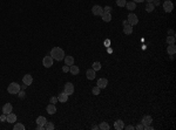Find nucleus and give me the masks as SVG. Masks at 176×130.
Listing matches in <instances>:
<instances>
[{
  "instance_id": "nucleus-1",
  "label": "nucleus",
  "mask_w": 176,
  "mask_h": 130,
  "mask_svg": "<svg viewBox=\"0 0 176 130\" xmlns=\"http://www.w3.org/2000/svg\"><path fill=\"white\" fill-rule=\"evenodd\" d=\"M51 56L53 57L54 60H56V61H61V60L65 59V52L62 48H60V47H54V48H52L51 50Z\"/></svg>"
},
{
  "instance_id": "nucleus-2",
  "label": "nucleus",
  "mask_w": 176,
  "mask_h": 130,
  "mask_svg": "<svg viewBox=\"0 0 176 130\" xmlns=\"http://www.w3.org/2000/svg\"><path fill=\"white\" fill-rule=\"evenodd\" d=\"M20 89H21V87H20V84L17 83V82H12V83H10V86L7 87V91L10 94H12V95L18 94L20 91Z\"/></svg>"
},
{
  "instance_id": "nucleus-3",
  "label": "nucleus",
  "mask_w": 176,
  "mask_h": 130,
  "mask_svg": "<svg viewBox=\"0 0 176 130\" xmlns=\"http://www.w3.org/2000/svg\"><path fill=\"white\" fill-rule=\"evenodd\" d=\"M53 61L54 59L51 56V55H47V56L44 57V60H42V64H44V67H46V68H49V67L53 66Z\"/></svg>"
},
{
  "instance_id": "nucleus-4",
  "label": "nucleus",
  "mask_w": 176,
  "mask_h": 130,
  "mask_svg": "<svg viewBox=\"0 0 176 130\" xmlns=\"http://www.w3.org/2000/svg\"><path fill=\"white\" fill-rule=\"evenodd\" d=\"M128 22H129L130 26H135V25H137L139 19H137L136 14H134V13H129V14H128Z\"/></svg>"
},
{
  "instance_id": "nucleus-5",
  "label": "nucleus",
  "mask_w": 176,
  "mask_h": 130,
  "mask_svg": "<svg viewBox=\"0 0 176 130\" xmlns=\"http://www.w3.org/2000/svg\"><path fill=\"white\" fill-rule=\"evenodd\" d=\"M163 10L166 11L167 13L171 12V11L174 10V4L171 3L170 0H166V1L163 3Z\"/></svg>"
},
{
  "instance_id": "nucleus-6",
  "label": "nucleus",
  "mask_w": 176,
  "mask_h": 130,
  "mask_svg": "<svg viewBox=\"0 0 176 130\" xmlns=\"http://www.w3.org/2000/svg\"><path fill=\"white\" fill-rule=\"evenodd\" d=\"M22 82H24V84H26L27 87L31 86V84L33 83V77L31 74H26V75H24V77H22Z\"/></svg>"
},
{
  "instance_id": "nucleus-7",
  "label": "nucleus",
  "mask_w": 176,
  "mask_h": 130,
  "mask_svg": "<svg viewBox=\"0 0 176 130\" xmlns=\"http://www.w3.org/2000/svg\"><path fill=\"white\" fill-rule=\"evenodd\" d=\"M65 93L67 94V95H72V94L74 93V86L73 83H71V82H67L66 84H65Z\"/></svg>"
},
{
  "instance_id": "nucleus-8",
  "label": "nucleus",
  "mask_w": 176,
  "mask_h": 130,
  "mask_svg": "<svg viewBox=\"0 0 176 130\" xmlns=\"http://www.w3.org/2000/svg\"><path fill=\"white\" fill-rule=\"evenodd\" d=\"M92 13L94 15H102L103 14V8L99 5H94L93 8H92Z\"/></svg>"
},
{
  "instance_id": "nucleus-9",
  "label": "nucleus",
  "mask_w": 176,
  "mask_h": 130,
  "mask_svg": "<svg viewBox=\"0 0 176 130\" xmlns=\"http://www.w3.org/2000/svg\"><path fill=\"white\" fill-rule=\"evenodd\" d=\"M153 122V117L150 115H146L143 116V118H142V124H143V127H147V125H150Z\"/></svg>"
},
{
  "instance_id": "nucleus-10",
  "label": "nucleus",
  "mask_w": 176,
  "mask_h": 130,
  "mask_svg": "<svg viewBox=\"0 0 176 130\" xmlns=\"http://www.w3.org/2000/svg\"><path fill=\"white\" fill-rule=\"evenodd\" d=\"M96 84H98V87L100 89H105L106 87L108 86V80L107 79H103V77H102V79H99L98 82H96Z\"/></svg>"
},
{
  "instance_id": "nucleus-11",
  "label": "nucleus",
  "mask_w": 176,
  "mask_h": 130,
  "mask_svg": "<svg viewBox=\"0 0 176 130\" xmlns=\"http://www.w3.org/2000/svg\"><path fill=\"white\" fill-rule=\"evenodd\" d=\"M58 101L59 102H62V103L67 102V101H68V95H67L65 91H62V93H60L58 95Z\"/></svg>"
},
{
  "instance_id": "nucleus-12",
  "label": "nucleus",
  "mask_w": 176,
  "mask_h": 130,
  "mask_svg": "<svg viewBox=\"0 0 176 130\" xmlns=\"http://www.w3.org/2000/svg\"><path fill=\"white\" fill-rule=\"evenodd\" d=\"M46 110H47V113H48L49 115H54V114L56 113V107H55V104H53V103L48 104V106L46 107Z\"/></svg>"
},
{
  "instance_id": "nucleus-13",
  "label": "nucleus",
  "mask_w": 176,
  "mask_h": 130,
  "mask_svg": "<svg viewBox=\"0 0 176 130\" xmlns=\"http://www.w3.org/2000/svg\"><path fill=\"white\" fill-rule=\"evenodd\" d=\"M6 122H8V123L17 122V115H15V114H13V113L7 114V116H6Z\"/></svg>"
},
{
  "instance_id": "nucleus-14",
  "label": "nucleus",
  "mask_w": 176,
  "mask_h": 130,
  "mask_svg": "<svg viewBox=\"0 0 176 130\" xmlns=\"http://www.w3.org/2000/svg\"><path fill=\"white\" fill-rule=\"evenodd\" d=\"M12 110H13V107H12V104L11 103H6V104H4V107H3V113L4 114H10V113H12Z\"/></svg>"
},
{
  "instance_id": "nucleus-15",
  "label": "nucleus",
  "mask_w": 176,
  "mask_h": 130,
  "mask_svg": "<svg viewBox=\"0 0 176 130\" xmlns=\"http://www.w3.org/2000/svg\"><path fill=\"white\" fill-rule=\"evenodd\" d=\"M125 128V123L122 122V120H117L114 122V129L116 130H122Z\"/></svg>"
},
{
  "instance_id": "nucleus-16",
  "label": "nucleus",
  "mask_w": 176,
  "mask_h": 130,
  "mask_svg": "<svg viewBox=\"0 0 176 130\" xmlns=\"http://www.w3.org/2000/svg\"><path fill=\"white\" fill-rule=\"evenodd\" d=\"M86 76H87L88 80H94L96 76L95 70H94V69H88V70L86 71Z\"/></svg>"
},
{
  "instance_id": "nucleus-17",
  "label": "nucleus",
  "mask_w": 176,
  "mask_h": 130,
  "mask_svg": "<svg viewBox=\"0 0 176 130\" xmlns=\"http://www.w3.org/2000/svg\"><path fill=\"white\" fill-rule=\"evenodd\" d=\"M65 64H67V66H72V64H74V57L71 56V55H67V56H65Z\"/></svg>"
},
{
  "instance_id": "nucleus-18",
  "label": "nucleus",
  "mask_w": 176,
  "mask_h": 130,
  "mask_svg": "<svg viewBox=\"0 0 176 130\" xmlns=\"http://www.w3.org/2000/svg\"><path fill=\"white\" fill-rule=\"evenodd\" d=\"M69 71L72 73V75H78V74L80 73V69H79L78 66L72 64V66H69Z\"/></svg>"
},
{
  "instance_id": "nucleus-19",
  "label": "nucleus",
  "mask_w": 176,
  "mask_h": 130,
  "mask_svg": "<svg viewBox=\"0 0 176 130\" xmlns=\"http://www.w3.org/2000/svg\"><path fill=\"white\" fill-rule=\"evenodd\" d=\"M167 52H168V54L170 55H174L176 53V46L174 44H170L168 46V48H167Z\"/></svg>"
},
{
  "instance_id": "nucleus-20",
  "label": "nucleus",
  "mask_w": 176,
  "mask_h": 130,
  "mask_svg": "<svg viewBox=\"0 0 176 130\" xmlns=\"http://www.w3.org/2000/svg\"><path fill=\"white\" fill-rule=\"evenodd\" d=\"M125 7H127V10H129V11H134L136 8V3H134V1H127Z\"/></svg>"
},
{
  "instance_id": "nucleus-21",
  "label": "nucleus",
  "mask_w": 176,
  "mask_h": 130,
  "mask_svg": "<svg viewBox=\"0 0 176 130\" xmlns=\"http://www.w3.org/2000/svg\"><path fill=\"white\" fill-rule=\"evenodd\" d=\"M101 18H102V20H103L105 22H109L110 20H112V14H110V13L103 12V14L101 15Z\"/></svg>"
},
{
  "instance_id": "nucleus-22",
  "label": "nucleus",
  "mask_w": 176,
  "mask_h": 130,
  "mask_svg": "<svg viewBox=\"0 0 176 130\" xmlns=\"http://www.w3.org/2000/svg\"><path fill=\"white\" fill-rule=\"evenodd\" d=\"M123 33H125L126 35L132 34V33H133V26H130V25L125 26V27H123Z\"/></svg>"
},
{
  "instance_id": "nucleus-23",
  "label": "nucleus",
  "mask_w": 176,
  "mask_h": 130,
  "mask_svg": "<svg viewBox=\"0 0 176 130\" xmlns=\"http://www.w3.org/2000/svg\"><path fill=\"white\" fill-rule=\"evenodd\" d=\"M46 122H47V120L45 116H39V117L37 118V124H39V125H44L45 127V123Z\"/></svg>"
},
{
  "instance_id": "nucleus-24",
  "label": "nucleus",
  "mask_w": 176,
  "mask_h": 130,
  "mask_svg": "<svg viewBox=\"0 0 176 130\" xmlns=\"http://www.w3.org/2000/svg\"><path fill=\"white\" fill-rule=\"evenodd\" d=\"M54 128H55V125H54L53 122H49V121H47V122L45 123V130H53Z\"/></svg>"
},
{
  "instance_id": "nucleus-25",
  "label": "nucleus",
  "mask_w": 176,
  "mask_h": 130,
  "mask_svg": "<svg viewBox=\"0 0 176 130\" xmlns=\"http://www.w3.org/2000/svg\"><path fill=\"white\" fill-rule=\"evenodd\" d=\"M109 128L110 127L107 122H101L100 125H99V129H101V130H109Z\"/></svg>"
},
{
  "instance_id": "nucleus-26",
  "label": "nucleus",
  "mask_w": 176,
  "mask_h": 130,
  "mask_svg": "<svg viewBox=\"0 0 176 130\" xmlns=\"http://www.w3.org/2000/svg\"><path fill=\"white\" fill-rule=\"evenodd\" d=\"M92 69H94L95 71L100 70V69H101V63L99 61H95L93 64H92Z\"/></svg>"
},
{
  "instance_id": "nucleus-27",
  "label": "nucleus",
  "mask_w": 176,
  "mask_h": 130,
  "mask_svg": "<svg viewBox=\"0 0 176 130\" xmlns=\"http://www.w3.org/2000/svg\"><path fill=\"white\" fill-rule=\"evenodd\" d=\"M154 8H155V6L153 5V3L147 4V6H146V11H147L148 13H152L153 11H154Z\"/></svg>"
},
{
  "instance_id": "nucleus-28",
  "label": "nucleus",
  "mask_w": 176,
  "mask_h": 130,
  "mask_svg": "<svg viewBox=\"0 0 176 130\" xmlns=\"http://www.w3.org/2000/svg\"><path fill=\"white\" fill-rule=\"evenodd\" d=\"M127 4V0H116V5L119 7H125Z\"/></svg>"
},
{
  "instance_id": "nucleus-29",
  "label": "nucleus",
  "mask_w": 176,
  "mask_h": 130,
  "mask_svg": "<svg viewBox=\"0 0 176 130\" xmlns=\"http://www.w3.org/2000/svg\"><path fill=\"white\" fill-rule=\"evenodd\" d=\"M167 42H168V45L175 44V37H173V35H168V38H167Z\"/></svg>"
},
{
  "instance_id": "nucleus-30",
  "label": "nucleus",
  "mask_w": 176,
  "mask_h": 130,
  "mask_svg": "<svg viewBox=\"0 0 176 130\" xmlns=\"http://www.w3.org/2000/svg\"><path fill=\"white\" fill-rule=\"evenodd\" d=\"M14 130H25V125L21 123H17L14 125Z\"/></svg>"
},
{
  "instance_id": "nucleus-31",
  "label": "nucleus",
  "mask_w": 176,
  "mask_h": 130,
  "mask_svg": "<svg viewBox=\"0 0 176 130\" xmlns=\"http://www.w3.org/2000/svg\"><path fill=\"white\" fill-rule=\"evenodd\" d=\"M100 90H101V89L99 88L98 86H95L93 89H92V93H93L94 95H99V94H100Z\"/></svg>"
},
{
  "instance_id": "nucleus-32",
  "label": "nucleus",
  "mask_w": 176,
  "mask_h": 130,
  "mask_svg": "<svg viewBox=\"0 0 176 130\" xmlns=\"http://www.w3.org/2000/svg\"><path fill=\"white\" fill-rule=\"evenodd\" d=\"M62 71H64V73H68V71H69V66L65 64V66L62 67Z\"/></svg>"
},
{
  "instance_id": "nucleus-33",
  "label": "nucleus",
  "mask_w": 176,
  "mask_h": 130,
  "mask_svg": "<svg viewBox=\"0 0 176 130\" xmlns=\"http://www.w3.org/2000/svg\"><path fill=\"white\" fill-rule=\"evenodd\" d=\"M6 116H7V115L3 113V115H0V121H1V122H5V121H6Z\"/></svg>"
},
{
  "instance_id": "nucleus-34",
  "label": "nucleus",
  "mask_w": 176,
  "mask_h": 130,
  "mask_svg": "<svg viewBox=\"0 0 176 130\" xmlns=\"http://www.w3.org/2000/svg\"><path fill=\"white\" fill-rule=\"evenodd\" d=\"M56 102H58V97H55V96H53V97H51V103H53V104H55Z\"/></svg>"
},
{
  "instance_id": "nucleus-35",
  "label": "nucleus",
  "mask_w": 176,
  "mask_h": 130,
  "mask_svg": "<svg viewBox=\"0 0 176 130\" xmlns=\"http://www.w3.org/2000/svg\"><path fill=\"white\" fill-rule=\"evenodd\" d=\"M19 97L20 98H25V96H26V93H25V91H19Z\"/></svg>"
},
{
  "instance_id": "nucleus-36",
  "label": "nucleus",
  "mask_w": 176,
  "mask_h": 130,
  "mask_svg": "<svg viewBox=\"0 0 176 130\" xmlns=\"http://www.w3.org/2000/svg\"><path fill=\"white\" fill-rule=\"evenodd\" d=\"M110 11H112V8H110L109 6H106V7L103 8V12H106V13H110Z\"/></svg>"
},
{
  "instance_id": "nucleus-37",
  "label": "nucleus",
  "mask_w": 176,
  "mask_h": 130,
  "mask_svg": "<svg viewBox=\"0 0 176 130\" xmlns=\"http://www.w3.org/2000/svg\"><path fill=\"white\" fill-rule=\"evenodd\" d=\"M135 129H137V130H142V129H143V124L141 123V124L136 125V128H135Z\"/></svg>"
},
{
  "instance_id": "nucleus-38",
  "label": "nucleus",
  "mask_w": 176,
  "mask_h": 130,
  "mask_svg": "<svg viewBox=\"0 0 176 130\" xmlns=\"http://www.w3.org/2000/svg\"><path fill=\"white\" fill-rule=\"evenodd\" d=\"M123 129H127V130H130V129H134V127H133V125L132 124H130V125H127V127H125V128H123Z\"/></svg>"
},
{
  "instance_id": "nucleus-39",
  "label": "nucleus",
  "mask_w": 176,
  "mask_h": 130,
  "mask_svg": "<svg viewBox=\"0 0 176 130\" xmlns=\"http://www.w3.org/2000/svg\"><path fill=\"white\" fill-rule=\"evenodd\" d=\"M45 129V127L44 125H39L38 124V127H37V130H44Z\"/></svg>"
},
{
  "instance_id": "nucleus-40",
  "label": "nucleus",
  "mask_w": 176,
  "mask_h": 130,
  "mask_svg": "<svg viewBox=\"0 0 176 130\" xmlns=\"http://www.w3.org/2000/svg\"><path fill=\"white\" fill-rule=\"evenodd\" d=\"M123 27H125V26H127V25H129V22H128V20H123Z\"/></svg>"
},
{
  "instance_id": "nucleus-41",
  "label": "nucleus",
  "mask_w": 176,
  "mask_h": 130,
  "mask_svg": "<svg viewBox=\"0 0 176 130\" xmlns=\"http://www.w3.org/2000/svg\"><path fill=\"white\" fill-rule=\"evenodd\" d=\"M168 34H170V35H173V37H174V34H175V33H174L173 30H170V31H168Z\"/></svg>"
},
{
  "instance_id": "nucleus-42",
  "label": "nucleus",
  "mask_w": 176,
  "mask_h": 130,
  "mask_svg": "<svg viewBox=\"0 0 176 130\" xmlns=\"http://www.w3.org/2000/svg\"><path fill=\"white\" fill-rule=\"evenodd\" d=\"M92 129L96 130V129H99V127H98V125H95V124H94V125H92Z\"/></svg>"
},
{
  "instance_id": "nucleus-43",
  "label": "nucleus",
  "mask_w": 176,
  "mask_h": 130,
  "mask_svg": "<svg viewBox=\"0 0 176 130\" xmlns=\"http://www.w3.org/2000/svg\"><path fill=\"white\" fill-rule=\"evenodd\" d=\"M133 1H134V3H143L144 0H133Z\"/></svg>"
},
{
  "instance_id": "nucleus-44",
  "label": "nucleus",
  "mask_w": 176,
  "mask_h": 130,
  "mask_svg": "<svg viewBox=\"0 0 176 130\" xmlns=\"http://www.w3.org/2000/svg\"><path fill=\"white\" fill-rule=\"evenodd\" d=\"M144 1H147V3L149 4V3H153V1H154V0H144Z\"/></svg>"
},
{
  "instance_id": "nucleus-45",
  "label": "nucleus",
  "mask_w": 176,
  "mask_h": 130,
  "mask_svg": "<svg viewBox=\"0 0 176 130\" xmlns=\"http://www.w3.org/2000/svg\"><path fill=\"white\" fill-rule=\"evenodd\" d=\"M164 1H166V0H164Z\"/></svg>"
}]
</instances>
